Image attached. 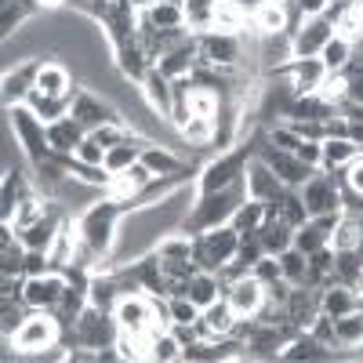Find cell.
<instances>
[{"mask_svg":"<svg viewBox=\"0 0 363 363\" xmlns=\"http://www.w3.org/2000/svg\"><path fill=\"white\" fill-rule=\"evenodd\" d=\"M62 330H66V327L58 323V316H55L51 309H33V313L22 320V327L15 330V338H11L15 356H40L44 349L58 345Z\"/></svg>","mask_w":363,"mask_h":363,"instance_id":"cell-3","label":"cell"},{"mask_svg":"<svg viewBox=\"0 0 363 363\" xmlns=\"http://www.w3.org/2000/svg\"><path fill=\"white\" fill-rule=\"evenodd\" d=\"M233 4H236V8H244L247 15H255V11H258V8L265 4V0H233Z\"/></svg>","mask_w":363,"mask_h":363,"instance_id":"cell-56","label":"cell"},{"mask_svg":"<svg viewBox=\"0 0 363 363\" xmlns=\"http://www.w3.org/2000/svg\"><path fill=\"white\" fill-rule=\"evenodd\" d=\"M258 157H262V160H265L272 171H277V178L284 182L287 189H301V186H306V182L313 178V167H306V164H301V160H298V153H287V149H277V145H272L269 138L262 142Z\"/></svg>","mask_w":363,"mask_h":363,"instance_id":"cell-10","label":"cell"},{"mask_svg":"<svg viewBox=\"0 0 363 363\" xmlns=\"http://www.w3.org/2000/svg\"><path fill=\"white\" fill-rule=\"evenodd\" d=\"M335 113H338V106L323 102L320 95H298V102H294L287 120H320V124H323V120L335 116Z\"/></svg>","mask_w":363,"mask_h":363,"instance_id":"cell-38","label":"cell"},{"mask_svg":"<svg viewBox=\"0 0 363 363\" xmlns=\"http://www.w3.org/2000/svg\"><path fill=\"white\" fill-rule=\"evenodd\" d=\"M73 160H80V164H106V145H102L95 135H87V138L77 145Z\"/></svg>","mask_w":363,"mask_h":363,"instance_id":"cell-48","label":"cell"},{"mask_svg":"<svg viewBox=\"0 0 363 363\" xmlns=\"http://www.w3.org/2000/svg\"><path fill=\"white\" fill-rule=\"evenodd\" d=\"M258 37L265 33H291V0H265V4L251 15Z\"/></svg>","mask_w":363,"mask_h":363,"instance_id":"cell-23","label":"cell"},{"mask_svg":"<svg viewBox=\"0 0 363 363\" xmlns=\"http://www.w3.org/2000/svg\"><path fill=\"white\" fill-rule=\"evenodd\" d=\"M323 313V287H309V284H298L287 298V320L298 330H309L313 320Z\"/></svg>","mask_w":363,"mask_h":363,"instance_id":"cell-14","label":"cell"},{"mask_svg":"<svg viewBox=\"0 0 363 363\" xmlns=\"http://www.w3.org/2000/svg\"><path fill=\"white\" fill-rule=\"evenodd\" d=\"M356 157H363V145L352 138H323V171H345Z\"/></svg>","mask_w":363,"mask_h":363,"instance_id":"cell-31","label":"cell"},{"mask_svg":"<svg viewBox=\"0 0 363 363\" xmlns=\"http://www.w3.org/2000/svg\"><path fill=\"white\" fill-rule=\"evenodd\" d=\"M269 142L277 145V149H287V153H298V145H301V138L294 135V128H287V124H277L269 131Z\"/></svg>","mask_w":363,"mask_h":363,"instance_id":"cell-51","label":"cell"},{"mask_svg":"<svg viewBox=\"0 0 363 363\" xmlns=\"http://www.w3.org/2000/svg\"><path fill=\"white\" fill-rule=\"evenodd\" d=\"M294 58H316L323 51V44L335 37V22L327 15L316 18H301V29H294Z\"/></svg>","mask_w":363,"mask_h":363,"instance_id":"cell-13","label":"cell"},{"mask_svg":"<svg viewBox=\"0 0 363 363\" xmlns=\"http://www.w3.org/2000/svg\"><path fill=\"white\" fill-rule=\"evenodd\" d=\"M352 309H359V291L356 287H345V284H327L323 287V313L327 316L338 320Z\"/></svg>","mask_w":363,"mask_h":363,"instance_id":"cell-32","label":"cell"},{"mask_svg":"<svg viewBox=\"0 0 363 363\" xmlns=\"http://www.w3.org/2000/svg\"><path fill=\"white\" fill-rule=\"evenodd\" d=\"M233 327H236V313L229 309L225 298H218L215 306H207L196 320L200 338H225V335H233Z\"/></svg>","mask_w":363,"mask_h":363,"instance_id":"cell-22","label":"cell"},{"mask_svg":"<svg viewBox=\"0 0 363 363\" xmlns=\"http://www.w3.org/2000/svg\"><path fill=\"white\" fill-rule=\"evenodd\" d=\"M37 4H40V11H55V8H62L66 0H37Z\"/></svg>","mask_w":363,"mask_h":363,"instance_id":"cell-58","label":"cell"},{"mask_svg":"<svg viewBox=\"0 0 363 363\" xmlns=\"http://www.w3.org/2000/svg\"><path fill=\"white\" fill-rule=\"evenodd\" d=\"M244 22H247V11L236 8L233 0H218L215 15H211V29H218V33H240Z\"/></svg>","mask_w":363,"mask_h":363,"instance_id":"cell-36","label":"cell"},{"mask_svg":"<svg viewBox=\"0 0 363 363\" xmlns=\"http://www.w3.org/2000/svg\"><path fill=\"white\" fill-rule=\"evenodd\" d=\"M335 352H330V345H323V342H316L309 330H298V335L280 349V359H330Z\"/></svg>","mask_w":363,"mask_h":363,"instance_id":"cell-30","label":"cell"},{"mask_svg":"<svg viewBox=\"0 0 363 363\" xmlns=\"http://www.w3.org/2000/svg\"><path fill=\"white\" fill-rule=\"evenodd\" d=\"M298 160L306 164V167H313V171H320V167H323V142H306V138H301Z\"/></svg>","mask_w":363,"mask_h":363,"instance_id":"cell-52","label":"cell"},{"mask_svg":"<svg viewBox=\"0 0 363 363\" xmlns=\"http://www.w3.org/2000/svg\"><path fill=\"white\" fill-rule=\"evenodd\" d=\"M236 247H240V233L233 225L207 229V233L193 236V262L203 272H222V265L236 258Z\"/></svg>","mask_w":363,"mask_h":363,"instance_id":"cell-4","label":"cell"},{"mask_svg":"<svg viewBox=\"0 0 363 363\" xmlns=\"http://www.w3.org/2000/svg\"><path fill=\"white\" fill-rule=\"evenodd\" d=\"M320 58H323L327 73H345V69H349V62H352V44H349V40H342V37H330V40L323 44Z\"/></svg>","mask_w":363,"mask_h":363,"instance_id":"cell-40","label":"cell"},{"mask_svg":"<svg viewBox=\"0 0 363 363\" xmlns=\"http://www.w3.org/2000/svg\"><path fill=\"white\" fill-rule=\"evenodd\" d=\"M255 58H258L262 69L291 66V62H294V37H291V33H265V37H258Z\"/></svg>","mask_w":363,"mask_h":363,"instance_id":"cell-17","label":"cell"},{"mask_svg":"<svg viewBox=\"0 0 363 363\" xmlns=\"http://www.w3.org/2000/svg\"><path fill=\"white\" fill-rule=\"evenodd\" d=\"M37 91H44L51 99H73L80 87H73V69L66 62H40Z\"/></svg>","mask_w":363,"mask_h":363,"instance_id":"cell-19","label":"cell"},{"mask_svg":"<svg viewBox=\"0 0 363 363\" xmlns=\"http://www.w3.org/2000/svg\"><path fill=\"white\" fill-rule=\"evenodd\" d=\"M247 200V186L244 182H236L229 189H218V193H200L193 211L186 215L182 229L186 233H207V229H218V225H229V218L236 215V207Z\"/></svg>","mask_w":363,"mask_h":363,"instance_id":"cell-1","label":"cell"},{"mask_svg":"<svg viewBox=\"0 0 363 363\" xmlns=\"http://www.w3.org/2000/svg\"><path fill=\"white\" fill-rule=\"evenodd\" d=\"M142 145H145V138L131 135V138H124V142H120V145L106 149V167H109L113 174H120V171H128L131 164H138V157H142Z\"/></svg>","mask_w":363,"mask_h":363,"instance_id":"cell-33","label":"cell"},{"mask_svg":"<svg viewBox=\"0 0 363 363\" xmlns=\"http://www.w3.org/2000/svg\"><path fill=\"white\" fill-rule=\"evenodd\" d=\"M196 48H200L196 62L222 66V69H233L240 58H244V40H240V33H218V29H203V33H196Z\"/></svg>","mask_w":363,"mask_h":363,"instance_id":"cell-9","label":"cell"},{"mask_svg":"<svg viewBox=\"0 0 363 363\" xmlns=\"http://www.w3.org/2000/svg\"><path fill=\"white\" fill-rule=\"evenodd\" d=\"M186 298L203 313L207 306H215L218 298H225V284H222L218 272H203V269H196V272H193V280L186 284Z\"/></svg>","mask_w":363,"mask_h":363,"instance_id":"cell-21","label":"cell"},{"mask_svg":"<svg viewBox=\"0 0 363 363\" xmlns=\"http://www.w3.org/2000/svg\"><path fill=\"white\" fill-rule=\"evenodd\" d=\"M178 135H182V142L203 149V145H211V138H215V120L211 116H189L186 124L178 128Z\"/></svg>","mask_w":363,"mask_h":363,"instance_id":"cell-41","label":"cell"},{"mask_svg":"<svg viewBox=\"0 0 363 363\" xmlns=\"http://www.w3.org/2000/svg\"><path fill=\"white\" fill-rule=\"evenodd\" d=\"M359 240H363V218L342 215L338 225H335V233H330V247H335V251H356Z\"/></svg>","mask_w":363,"mask_h":363,"instance_id":"cell-34","label":"cell"},{"mask_svg":"<svg viewBox=\"0 0 363 363\" xmlns=\"http://www.w3.org/2000/svg\"><path fill=\"white\" fill-rule=\"evenodd\" d=\"M251 277L262 280V284H272V280H280L284 272H280V258L277 255H262L255 265H251Z\"/></svg>","mask_w":363,"mask_h":363,"instance_id":"cell-49","label":"cell"},{"mask_svg":"<svg viewBox=\"0 0 363 363\" xmlns=\"http://www.w3.org/2000/svg\"><path fill=\"white\" fill-rule=\"evenodd\" d=\"M356 291H359V298H363V277H359V284H356Z\"/></svg>","mask_w":363,"mask_h":363,"instance_id":"cell-60","label":"cell"},{"mask_svg":"<svg viewBox=\"0 0 363 363\" xmlns=\"http://www.w3.org/2000/svg\"><path fill=\"white\" fill-rule=\"evenodd\" d=\"M247 160H251V153H247V149H240V153H222L218 160L203 164L200 182H196V193H218V189H229V186H236V182H244Z\"/></svg>","mask_w":363,"mask_h":363,"instance_id":"cell-7","label":"cell"},{"mask_svg":"<svg viewBox=\"0 0 363 363\" xmlns=\"http://www.w3.org/2000/svg\"><path fill=\"white\" fill-rule=\"evenodd\" d=\"M349 69H363V40L352 48V62H349Z\"/></svg>","mask_w":363,"mask_h":363,"instance_id":"cell-57","label":"cell"},{"mask_svg":"<svg viewBox=\"0 0 363 363\" xmlns=\"http://www.w3.org/2000/svg\"><path fill=\"white\" fill-rule=\"evenodd\" d=\"M8 124H11L15 138H18V142H22V149H26V164H33V160H40V157H48V153H51L48 124H44V120H40L33 109H29L26 102L8 106Z\"/></svg>","mask_w":363,"mask_h":363,"instance_id":"cell-5","label":"cell"},{"mask_svg":"<svg viewBox=\"0 0 363 363\" xmlns=\"http://www.w3.org/2000/svg\"><path fill=\"white\" fill-rule=\"evenodd\" d=\"M342 186H345V189H352V193H363V157H356V160L345 167Z\"/></svg>","mask_w":363,"mask_h":363,"instance_id":"cell-53","label":"cell"},{"mask_svg":"<svg viewBox=\"0 0 363 363\" xmlns=\"http://www.w3.org/2000/svg\"><path fill=\"white\" fill-rule=\"evenodd\" d=\"M309 335H313L316 342H323V345H330V349H335V345H338V338H335V316L320 313V316L313 320V327H309Z\"/></svg>","mask_w":363,"mask_h":363,"instance_id":"cell-50","label":"cell"},{"mask_svg":"<svg viewBox=\"0 0 363 363\" xmlns=\"http://www.w3.org/2000/svg\"><path fill=\"white\" fill-rule=\"evenodd\" d=\"M40 62H44V58H26V62H18L15 69H4V109L29 99V91L37 87Z\"/></svg>","mask_w":363,"mask_h":363,"instance_id":"cell-16","label":"cell"},{"mask_svg":"<svg viewBox=\"0 0 363 363\" xmlns=\"http://www.w3.org/2000/svg\"><path fill=\"white\" fill-rule=\"evenodd\" d=\"M58 229H62V215H58V211L51 207L40 222L26 225V229H15V233H18V240H22V244H26L29 251H51V244H55Z\"/></svg>","mask_w":363,"mask_h":363,"instance_id":"cell-20","label":"cell"},{"mask_svg":"<svg viewBox=\"0 0 363 363\" xmlns=\"http://www.w3.org/2000/svg\"><path fill=\"white\" fill-rule=\"evenodd\" d=\"M48 211H51V200H44V196H37V193H26V196L18 200V207H15L11 225H15V229H26V225L40 222Z\"/></svg>","mask_w":363,"mask_h":363,"instance_id":"cell-37","label":"cell"},{"mask_svg":"<svg viewBox=\"0 0 363 363\" xmlns=\"http://www.w3.org/2000/svg\"><path fill=\"white\" fill-rule=\"evenodd\" d=\"M142 95H145V102L153 106L160 116H171V109H174V84L153 66L145 73V80H142Z\"/></svg>","mask_w":363,"mask_h":363,"instance_id":"cell-26","label":"cell"},{"mask_svg":"<svg viewBox=\"0 0 363 363\" xmlns=\"http://www.w3.org/2000/svg\"><path fill=\"white\" fill-rule=\"evenodd\" d=\"M167 313H171V327H193L200 320V309L186 294H171L167 298Z\"/></svg>","mask_w":363,"mask_h":363,"instance_id":"cell-47","label":"cell"},{"mask_svg":"<svg viewBox=\"0 0 363 363\" xmlns=\"http://www.w3.org/2000/svg\"><path fill=\"white\" fill-rule=\"evenodd\" d=\"M128 4H131V8H135V11H145V8H149V4H157V0H128Z\"/></svg>","mask_w":363,"mask_h":363,"instance_id":"cell-59","label":"cell"},{"mask_svg":"<svg viewBox=\"0 0 363 363\" xmlns=\"http://www.w3.org/2000/svg\"><path fill=\"white\" fill-rule=\"evenodd\" d=\"M124 215H128V207L120 203V200H113V196L99 200L95 207H87L84 215H80V240H84V244L95 251L99 258H109Z\"/></svg>","mask_w":363,"mask_h":363,"instance_id":"cell-2","label":"cell"},{"mask_svg":"<svg viewBox=\"0 0 363 363\" xmlns=\"http://www.w3.org/2000/svg\"><path fill=\"white\" fill-rule=\"evenodd\" d=\"M301 200H306L309 218L316 215H342V182L330 171H313V178L301 186Z\"/></svg>","mask_w":363,"mask_h":363,"instance_id":"cell-6","label":"cell"},{"mask_svg":"<svg viewBox=\"0 0 363 363\" xmlns=\"http://www.w3.org/2000/svg\"><path fill=\"white\" fill-rule=\"evenodd\" d=\"M327 77V66H323V58H294V62L287 66V80L294 87V95H316L320 84Z\"/></svg>","mask_w":363,"mask_h":363,"instance_id":"cell-18","label":"cell"},{"mask_svg":"<svg viewBox=\"0 0 363 363\" xmlns=\"http://www.w3.org/2000/svg\"><path fill=\"white\" fill-rule=\"evenodd\" d=\"M345 80H349V102L363 106V69H345Z\"/></svg>","mask_w":363,"mask_h":363,"instance_id":"cell-55","label":"cell"},{"mask_svg":"<svg viewBox=\"0 0 363 363\" xmlns=\"http://www.w3.org/2000/svg\"><path fill=\"white\" fill-rule=\"evenodd\" d=\"M87 138V131L77 124V120L66 113V116H58L55 124H48V142H51V149L55 153H66V157H73L77 153V145Z\"/></svg>","mask_w":363,"mask_h":363,"instance_id":"cell-27","label":"cell"},{"mask_svg":"<svg viewBox=\"0 0 363 363\" xmlns=\"http://www.w3.org/2000/svg\"><path fill=\"white\" fill-rule=\"evenodd\" d=\"M66 287H69V277L62 269H51V272H44V277H26V294L22 298H26L29 309H55Z\"/></svg>","mask_w":363,"mask_h":363,"instance_id":"cell-11","label":"cell"},{"mask_svg":"<svg viewBox=\"0 0 363 363\" xmlns=\"http://www.w3.org/2000/svg\"><path fill=\"white\" fill-rule=\"evenodd\" d=\"M69 116L77 120L87 135H95L102 124L124 120L113 99H102V91H77V99H73V106H69Z\"/></svg>","mask_w":363,"mask_h":363,"instance_id":"cell-8","label":"cell"},{"mask_svg":"<svg viewBox=\"0 0 363 363\" xmlns=\"http://www.w3.org/2000/svg\"><path fill=\"white\" fill-rule=\"evenodd\" d=\"M116 69H120V77H124V80L142 84L145 73L153 69V58H149V51L138 40H128L124 48H116Z\"/></svg>","mask_w":363,"mask_h":363,"instance_id":"cell-24","label":"cell"},{"mask_svg":"<svg viewBox=\"0 0 363 363\" xmlns=\"http://www.w3.org/2000/svg\"><path fill=\"white\" fill-rule=\"evenodd\" d=\"M262 222H265V203L262 200H244V203L236 207V215L229 218V225L236 233H255Z\"/></svg>","mask_w":363,"mask_h":363,"instance_id":"cell-43","label":"cell"},{"mask_svg":"<svg viewBox=\"0 0 363 363\" xmlns=\"http://www.w3.org/2000/svg\"><path fill=\"white\" fill-rule=\"evenodd\" d=\"M280 218L298 229V225H306L309 222V211H306V200H301V189H284L280 193Z\"/></svg>","mask_w":363,"mask_h":363,"instance_id":"cell-44","label":"cell"},{"mask_svg":"<svg viewBox=\"0 0 363 363\" xmlns=\"http://www.w3.org/2000/svg\"><path fill=\"white\" fill-rule=\"evenodd\" d=\"M280 258V272H284V280H291L294 287L298 284H306V272H309V255H301L298 247H287Z\"/></svg>","mask_w":363,"mask_h":363,"instance_id":"cell-46","label":"cell"},{"mask_svg":"<svg viewBox=\"0 0 363 363\" xmlns=\"http://www.w3.org/2000/svg\"><path fill=\"white\" fill-rule=\"evenodd\" d=\"M244 186H247V200H277L287 186L277 178V171H272L262 157H251L247 160V171H244Z\"/></svg>","mask_w":363,"mask_h":363,"instance_id":"cell-15","label":"cell"},{"mask_svg":"<svg viewBox=\"0 0 363 363\" xmlns=\"http://www.w3.org/2000/svg\"><path fill=\"white\" fill-rule=\"evenodd\" d=\"M182 345L174 330H160V335L149 338V359H160V363H171V359H182Z\"/></svg>","mask_w":363,"mask_h":363,"instance_id":"cell-45","label":"cell"},{"mask_svg":"<svg viewBox=\"0 0 363 363\" xmlns=\"http://www.w3.org/2000/svg\"><path fill=\"white\" fill-rule=\"evenodd\" d=\"M26 193H33L29 189V182H26V171L15 167V171H4V178H0V222H8L15 218V207Z\"/></svg>","mask_w":363,"mask_h":363,"instance_id":"cell-25","label":"cell"},{"mask_svg":"<svg viewBox=\"0 0 363 363\" xmlns=\"http://www.w3.org/2000/svg\"><path fill=\"white\" fill-rule=\"evenodd\" d=\"M335 37L349 40L352 48L363 40V4H356V8H345V11L335 18Z\"/></svg>","mask_w":363,"mask_h":363,"instance_id":"cell-42","label":"cell"},{"mask_svg":"<svg viewBox=\"0 0 363 363\" xmlns=\"http://www.w3.org/2000/svg\"><path fill=\"white\" fill-rule=\"evenodd\" d=\"M294 8H298L301 18H316V15H323L330 8V0H294Z\"/></svg>","mask_w":363,"mask_h":363,"instance_id":"cell-54","label":"cell"},{"mask_svg":"<svg viewBox=\"0 0 363 363\" xmlns=\"http://www.w3.org/2000/svg\"><path fill=\"white\" fill-rule=\"evenodd\" d=\"M225 301H229V309L236 313V320H255L258 309L265 306V284L247 272V277H240L236 284L225 287Z\"/></svg>","mask_w":363,"mask_h":363,"instance_id":"cell-12","label":"cell"},{"mask_svg":"<svg viewBox=\"0 0 363 363\" xmlns=\"http://www.w3.org/2000/svg\"><path fill=\"white\" fill-rule=\"evenodd\" d=\"M255 233H258V240H262L265 255H284L287 247H294V229H291L280 215H269Z\"/></svg>","mask_w":363,"mask_h":363,"instance_id":"cell-28","label":"cell"},{"mask_svg":"<svg viewBox=\"0 0 363 363\" xmlns=\"http://www.w3.org/2000/svg\"><path fill=\"white\" fill-rule=\"evenodd\" d=\"M167 4H182V8H186V0H167Z\"/></svg>","mask_w":363,"mask_h":363,"instance_id":"cell-61","label":"cell"},{"mask_svg":"<svg viewBox=\"0 0 363 363\" xmlns=\"http://www.w3.org/2000/svg\"><path fill=\"white\" fill-rule=\"evenodd\" d=\"M116 301H120V287H116V277H113V272H102V269L91 272V280H87V306L113 313Z\"/></svg>","mask_w":363,"mask_h":363,"instance_id":"cell-29","label":"cell"},{"mask_svg":"<svg viewBox=\"0 0 363 363\" xmlns=\"http://www.w3.org/2000/svg\"><path fill=\"white\" fill-rule=\"evenodd\" d=\"M142 15L153 22V29H182V26H186V8H182V4H167V0L149 4Z\"/></svg>","mask_w":363,"mask_h":363,"instance_id":"cell-35","label":"cell"},{"mask_svg":"<svg viewBox=\"0 0 363 363\" xmlns=\"http://www.w3.org/2000/svg\"><path fill=\"white\" fill-rule=\"evenodd\" d=\"M363 277V262L356 251H335V277L330 284H345V287H356Z\"/></svg>","mask_w":363,"mask_h":363,"instance_id":"cell-39","label":"cell"}]
</instances>
